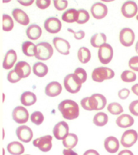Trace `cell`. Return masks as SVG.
Masks as SVG:
<instances>
[{
	"mask_svg": "<svg viewBox=\"0 0 138 155\" xmlns=\"http://www.w3.org/2000/svg\"><path fill=\"white\" fill-rule=\"evenodd\" d=\"M63 155H78L76 152L72 150V149L66 148L63 150Z\"/></svg>",
	"mask_w": 138,
	"mask_h": 155,
	"instance_id": "cell-48",
	"label": "cell"
},
{
	"mask_svg": "<svg viewBox=\"0 0 138 155\" xmlns=\"http://www.w3.org/2000/svg\"><path fill=\"white\" fill-rule=\"evenodd\" d=\"M130 94V91L127 88H123L118 92V97L120 99L125 100L127 99Z\"/></svg>",
	"mask_w": 138,
	"mask_h": 155,
	"instance_id": "cell-45",
	"label": "cell"
},
{
	"mask_svg": "<svg viewBox=\"0 0 138 155\" xmlns=\"http://www.w3.org/2000/svg\"><path fill=\"white\" fill-rule=\"evenodd\" d=\"M22 51L27 57H33L37 53V45L31 41H25L22 44Z\"/></svg>",
	"mask_w": 138,
	"mask_h": 155,
	"instance_id": "cell-29",
	"label": "cell"
},
{
	"mask_svg": "<svg viewBox=\"0 0 138 155\" xmlns=\"http://www.w3.org/2000/svg\"><path fill=\"white\" fill-rule=\"evenodd\" d=\"M44 28L47 32L51 34H57L61 31L62 24L58 18L50 17L44 21Z\"/></svg>",
	"mask_w": 138,
	"mask_h": 155,
	"instance_id": "cell-11",
	"label": "cell"
},
{
	"mask_svg": "<svg viewBox=\"0 0 138 155\" xmlns=\"http://www.w3.org/2000/svg\"><path fill=\"white\" fill-rule=\"evenodd\" d=\"M62 92V86L58 82H51L48 84L46 87L44 92L47 96L49 97H58L61 93Z\"/></svg>",
	"mask_w": 138,
	"mask_h": 155,
	"instance_id": "cell-19",
	"label": "cell"
},
{
	"mask_svg": "<svg viewBox=\"0 0 138 155\" xmlns=\"http://www.w3.org/2000/svg\"><path fill=\"white\" fill-rule=\"evenodd\" d=\"M106 97L102 94L96 93L88 97V105L91 111H100L107 105Z\"/></svg>",
	"mask_w": 138,
	"mask_h": 155,
	"instance_id": "cell-5",
	"label": "cell"
},
{
	"mask_svg": "<svg viewBox=\"0 0 138 155\" xmlns=\"http://www.w3.org/2000/svg\"><path fill=\"white\" fill-rule=\"evenodd\" d=\"M90 42L94 48H100L102 45L107 43V36L103 32L96 33L92 36Z\"/></svg>",
	"mask_w": 138,
	"mask_h": 155,
	"instance_id": "cell-24",
	"label": "cell"
},
{
	"mask_svg": "<svg viewBox=\"0 0 138 155\" xmlns=\"http://www.w3.org/2000/svg\"><path fill=\"white\" fill-rule=\"evenodd\" d=\"M32 71L35 76L39 78H43L49 72L48 66L42 62L35 63L32 67Z\"/></svg>",
	"mask_w": 138,
	"mask_h": 155,
	"instance_id": "cell-28",
	"label": "cell"
},
{
	"mask_svg": "<svg viewBox=\"0 0 138 155\" xmlns=\"http://www.w3.org/2000/svg\"><path fill=\"white\" fill-rule=\"evenodd\" d=\"M115 71L107 67H98L92 71V79L96 82H103L115 77Z\"/></svg>",
	"mask_w": 138,
	"mask_h": 155,
	"instance_id": "cell-3",
	"label": "cell"
},
{
	"mask_svg": "<svg viewBox=\"0 0 138 155\" xmlns=\"http://www.w3.org/2000/svg\"><path fill=\"white\" fill-rule=\"evenodd\" d=\"M77 58L80 62L85 64L88 63L91 59V52L89 49L85 47H82L77 51Z\"/></svg>",
	"mask_w": 138,
	"mask_h": 155,
	"instance_id": "cell-30",
	"label": "cell"
},
{
	"mask_svg": "<svg viewBox=\"0 0 138 155\" xmlns=\"http://www.w3.org/2000/svg\"><path fill=\"white\" fill-rule=\"evenodd\" d=\"M74 74L79 78L82 83H84L87 80L86 71L82 68H77L74 70Z\"/></svg>",
	"mask_w": 138,
	"mask_h": 155,
	"instance_id": "cell-40",
	"label": "cell"
},
{
	"mask_svg": "<svg viewBox=\"0 0 138 155\" xmlns=\"http://www.w3.org/2000/svg\"><path fill=\"white\" fill-rule=\"evenodd\" d=\"M128 65L131 70L134 71H138V56H133L128 62Z\"/></svg>",
	"mask_w": 138,
	"mask_h": 155,
	"instance_id": "cell-42",
	"label": "cell"
},
{
	"mask_svg": "<svg viewBox=\"0 0 138 155\" xmlns=\"http://www.w3.org/2000/svg\"><path fill=\"white\" fill-rule=\"evenodd\" d=\"M109 121V117L105 113L99 112L97 113L93 118V123L97 126H104Z\"/></svg>",
	"mask_w": 138,
	"mask_h": 155,
	"instance_id": "cell-32",
	"label": "cell"
},
{
	"mask_svg": "<svg viewBox=\"0 0 138 155\" xmlns=\"http://www.w3.org/2000/svg\"><path fill=\"white\" fill-rule=\"evenodd\" d=\"M12 118L14 121L16 122L17 124H26L29 119V113L28 110L22 106L16 107L13 110Z\"/></svg>",
	"mask_w": 138,
	"mask_h": 155,
	"instance_id": "cell-12",
	"label": "cell"
},
{
	"mask_svg": "<svg viewBox=\"0 0 138 155\" xmlns=\"http://www.w3.org/2000/svg\"><path fill=\"white\" fill-rule=\"evenodd\" d=\"M12 1V0H3V3L4 4H8V3Z\"/></svg>",
	"mask_w": 138,
	"mask_h": 155,
	"instance_id": "cell-54",
	"label": "cell"
},
{
	"mask_svg": "<svg viewBox=\"0 0 138 155\" xmlns=\"http://www.w3.org/2000/svg\"><path fill=\"white\" fill-rule=\"evenodd\" d=\"M52 140L51 136L46 135L35 139L33 141V145L43 153H47L52 148Z\"/></svg>",
	"mask_w": 138,
	"mask_h": 155,
	"instance_id": "cell-8",
	"label": "cell"
},
{
	"mask_svg": "<svg viewBox=\"0 0 138 155\" xmlns=\"http://www.w3.org/2000/svg\"><path fill=\"white\" fill-rule=\"evenodd\" d=\"M118 155H134L130 150H123L118 154Z\"/></svg>",
	"mask_w": 138,
	"mask_h": 155,
	"instance_id": "cell-50",
	"label": "cell"
},
{
	"mask_svg": "<svg viewBox=\"0 0 138 155\" xmlns=\"http://www.w3.org/2000/svg\"><path fill=\"white\" fill-rule=\"evenodd\" d=\"M104 148L109 153H116L119 149V142L114 136H109L105 139L104 142Z\"/></svg>",
	"mask_w": 138,
	"mask_h": 155,
	"instance_id": "cell-21",
	"label": "cell"
},
{
	"mask_svg": "<svg viewBox=\"0 0 138 155\" xmlns=\"http://www.w3.org/2000/svg\"><path fill=\"white\" fill-rule=\"evenodd\" d=\"M90 12L93 18L97 20H102L108 14V8L101 2H96L90 8Z\"/></svg>",
	"mask_w": 138,
	"mask_h": 155,
	"instance_id": "cell-13",
	"label": "cell"
},
{
	"mask_svg": "<svg viewBox=\"0 0 138 155\" xmlns=\"http://www.w3.org/2000/svg\"><path fill=\"white\" fill-rule=\"evenodd\" d=\"M16 134L18 138L25 143L30 142L33 138L32 130L25 125L18 127L16 130Z\"/></svg>",
	"mask_w": 138,
	"mask_h": 155,
	"instance_id": "cell-16",
	"label": "cell"
},
{
	"mask_svg": "<svg viewBox=\"0 0 138 155\" xmlns=\"http://www.w3.org/2000/svg\"><path fill=\"white\" fill-rule=\"evenodd\" d=\"M80 104H81V106H82V107L84 109L86 110V111H91L89 105H88V97L84 98V99L81 100Z\"/></svg>",
	"mask_w": 138,
	"mask_h": 155,
	"instance_id": "cell-46",
	"label": "cell"
},
{
	"mask_svg": "<svg viewBox=\"0 0 138 155\" xmlns=\"http://www.w3.org/2000/svg\"><path fill=\"white\" fill-rule=\"evenodd\" d=\"M37 96L34 92L26 91L23 92L20 97V102L24 106H31L37 102Z\"/></svg>",
	"mask_w": 138,
	"mask_h": 155,
	"instance_id": "cell-25",
	"label": "cell"
},
{
	"mask_svg": "<svg viewBox=\"0 0 138 155\" xmlns=\"http://www.w3.org/2000/svg\"><path fill=\"white\" fill-rule=\"evenodd\" d=\"M138 140V134L135 130H128L123 134L121 144L123 147L130 148L136 144Z\"/></svg>",
	"mask_w": 138,
	"mask_h": 155,
	"instance_id": "cell-9",
	"label": "cell"
},
{
	"mask_svg": "<svg viewBox=\"0 0 138 155\" xmlns=\"http://www.w3.org/2000/svg\"><path fill=\"white\" fill-rule=\"evenodd\" d=\"M79 18L76 23L78 25H84L88 22L90 20V14L88 12L84 10V9H80L78 10Z\"/></svg>",
	"mask_w": 138,
	"mask_h": 155,
	"instance_id": "cell-36",
	"label": "cell"
},
{
	"mask_svg": "<svg viewBox=\"0 0 138 155\" xmlns=\"http://www.w3.org/2000/svg\"><path fill=\"white\" fill-rule=\"evenodd\" d=\"M119 41L123 46L129 47L133 45L136 35L133 30L130 28H124L121 30L119 36Z\"/></svg>",
	"mask_w": 138,
	"mask_h": 155,
	"instance_id": "cell-7",
	"label": "cell"
},
{
	"mask_svg": "<svg viewBox=\"0 0 138 155\" xmlns=\"http://www.w3.org/2000/svg\"><path fill=\"white\" fill-rule=\"evenodd\" d=\"M121 11L123 16L126 18H132L137 15V4L133 1L128 0L122 5Z\"/></svg>",
	"mask_w": 138,
	"mask_h": 155,
	"instance_id": "cell-10",
	"label": "cell"
},
{
	"mask_svg": "<svg viewBox=\"0 0 138 155\" xmlns=\"http://www.w3.org/2000/svg\"><path fill=\"white\" fill-rule=\"evenodd\" d=\"M121 78L124 82H133L137 79V75L133 71L125 70L121 74Z\"/></svg>",
	"mask_w": 138,
	"mask_h": 155,
	"instance_id": "cell-34",
	"label": "cell"
},
{
	"mask_svg": "<svg viewBox=\"0 0 138 155\" xmlns=\"http://www.w3.org/2000/svg\"><path fill=\"white\" fill-rule=\"evenodd\" d=\"M131 91L133 92V93L134 94H136V96L138 97V84H136L133 86H132Z\"/></svg>",
	"mask_w": 138,
	"mask_h": 155,
	"instance_id": "cell-51",
	"label": "cell"
},
{
	"mask_svg": "<svg viewBox=\"0 0 138 155\" xmlns=\"http://www.w3.org/2000/svg\"><path fill=\"white\" fill-rule=\"evenodd\" d=\"M26 155H29V154H26Z\"/></svg>",
	"mask_w": 138,
	"mask_h": 155,
	"instance_id": "cell-56",
	"label": "cell"
},
{
	"mask_svg": "<svg viewBox=\"0 0 138 155\" xmlns=\"http://www.w3.org/2000/svg\"><path fill=\"white\" fill-rule=\"evenodd\" d=\"M58 109L65 120H73L79 117V106L73 100L66 99L61 101L58 105Z\"/></svg>",
	"mask_w": 138,
	"mask_h": 155,
	"instance_id": "cell-1",
	"label": "cell"
},
{
	"mask_svg": "<svg viewBox=\"0 0 138 155\" xmlns=\"http://www.w3.org/2000/svg\"><path fill=\"white\" fill-rule=\"evenodd\" d=\"M116 124L121 128H127L134 124V119L128 114H123L117 118Z\"/></svg>",
	"mask_w": 138,
	"mask_h": 155,
	"instance_id": "cell-26",
	"label": "cell"
},
{
	"mask_svg": "<svg viewBox=\"0 0 138 155\" xmlns=\"http://www.w3.org/2000/svg\"><path fill=\"white\" fill-rule=\"evenodd\" d=\"M53 5L57 10H65L68 6L67 0H53Z\"/></svg>",
	"mask_w": 138,
	"mask_h": 155,
	"instance_id": "cell-38",
	"label": "cell"
},
{
	"mask_svg": "<svg viewBox=\"0 0 138 155\" xmlns=\"http://www.w3.org/2000/svg\"><path fill=\"white\" fill-rule=\"evenodd\" d=\"M42 33H43V31H42L40 26L36 25V24H32L30 25L26 31L27 37L32 41L38 39L41 37Z\"/></svg>",
	"mask_w": 138,
	"mask_h": 155,
	"instance_id": "cell-22",
	"label": "cell"
},
{
	"mask_svg": "<svg viewBox=\"0 0 138 155\" xmlns=\"http://www.w3.org/2000/svg\"><path fill=\"white\" fill-rule=\"evenodd\" d=\"M83 83L74 74H70L64 78V85L65 90L71 94L77 93L82 88Z\"/></svg>",
	"mask_w": 138,
	"mask_h": 155,
	"instance_id": "cell-2",
	"label": "cell"
},
{
	"mask_svg": "<svg viewBox=\"0 0 138 155\" xmlns=\"http://www.w3.org/2000/svg\"><path fill=\"white\" fill-rule=\"evenodd\" d=\"M136 20H138V14H137V15L136 16Z\"/></svg>",
	"mask_w": 138,
	"mask_h": 155,
	"instance_id": "cell-55",
	"label": "cell"
},
{
	"mask_svg": "<svg viewBox=\"0 0 138 155\" xmlns=\"http://www.w3.org/2000/svg\"><path fill=\"white\" fill-rule=\"evenodd\" d=\"M7 79L10 83H13L14 84V83L18 82L22 78L18 76V74L16 72V71L14 69L9 71L7 76Z\"/></svg>",
	"mask_w": 138,
	"mask_h": 155,
	"instance_id": "cell-39",
	"label": "cell"
},
{
	"mask_svg": "<svg viewBox=\"0 0 138 155\" xmlns=\"http://www.w3.org/2000/svg\"><path fill=\"white\" fill-rule=\"evenodd\" d=\"M129 110L132 115L138 117V100L132 101L129 105Z\"/></svg>",
	"mask_w": 138,
	"mask_h": 155,
	"instance_id": "cell-44",
	"label": "cell"
},
{
	"mask_svg": "<svg viewBox=\"0 0 138 155\" xmlns=\"http://www.w3.org/2000/svg\"><path fill=\"white\" fill-rule=\"evenodd\" d=\"M53 134L55 138L59 140H63L69 134V126L65 121H60L53 127Z\"/></svg>",
	"mask_w": 138,
	"mask_h": 155,
	"instance_id": "cell-15",
	"label": "cell"
},
{
	"mask_svg": "<svg viewBox=\"0 0 138 155\" xmlns=\"http://www.w3.org/2000/svg\"><path fill=\"white\" fill-rule=\"evenodd\" d=\"M100 1L103 2L109 3V2H113V1H115V0H100Z\"/></svg>",
	"mask_w": 138,
	"mask_h": 155,
	"instance_id": "cell-53",
	"label": "cell"
},
{
	"mask_svg": "<svg viewBox=\"0 0 138 155\" xmlns=\"http://www.w3.org/2000/svg\"><path fill=\"white\" fill-rule=\"evenodd\" d=\"M14 70L22 79L28 78L31 74V65L28 63L24 61L18 62L15 65Z\"/></svg>",
	"mask_w": 138,
	"mask_h": 155,
	"instance_id": "cell-17",
	"label": "cell"
},
{
	"mask_svg": "<svg viewBox=\"0 0 138 155\" xmlns=\"http://www.w3.org/2000/svg\"><path fill=\"white\" fill-rule=\"evenodd\" d=\"M44 115L41 111H34L31 115V121L33 124L37 126L43 124L44 121Z\"/></svg>",
	"mask_w": 138,
	"mask_h": 155,
	"instance_id": "cell-37",
	"label": "cell"
},
{
	"mask_svg": "<svg viewBox=\"0 0 138 155\" xmlns=\"http://www.w3.org/2000/svg\"><path fill=\"white\" fill-rule=\"evenodd\" d=\"M78 142V138L76 134L74 133H70L63 140V145L66 148L73 149L77 144Z\"/></svg>",
	"mask_w": 138,
	"mask_h": 155,
	"instance_id": "cell-31",
	"label": "cell"
},
{
	"mask_svg": "<svg viewBox=\"0 0 138 155\" xmlns=\"http://www.w3.org/2000/svg\"><path fill=\"white\" fill-rule=\"evenodd\" d=\"M83 155H100V154H99V153L97 150H94V149H90V150L86 151Z\"/></svg>",
	"mask_w": 138,
	"mask_h": 155,
	"instance_id": "cell-49",
	"label": "cell"
},
{
	"mask_svg": "<svg viewBox=\"0 0 138 155\" xmlns=\"http://www.w3.org/2000/svg\"><path fill=\"white\" fill-rule=\"evenodd\" d=\"M79 18L78 10L74 8L68 9L63 13L61 16V19L64 22L67 23H74L77 22Z\"/></svg>",
	"mask_w": 138,
	"mask_h": 155,
	"instance_id": "cell-23",
	"label": "cell"
},
{
	"mask_svg": "<svg viewBox=\"0 0 138 155\" xmlns=\"http://www.w3.org/2000/svg\"><path fill=\"white\" fill-rule=\"evenodd\" d=\"M53 55V48L48 42H41L37 45V53L35 58L42 61L49 59Z\"/></svg>",
	"mask_w": 138,
	"mask_h": 155,
	"instance_id": "cell-4",
	"label": "cell"
},
{
	"mask_svg": "<svg viewBox=\"0 0 138 155\" xmlns=\"http://www.w3.org/2000/svg\"><path fill=\"white\" fill-rule=\"evenodd\" d=\"M67 31L70 32H71L74 35V38H76V40H82L85 37V35H86V33L85 32L82 31V30H80V31H74V30H72L71 28H67Z\"/></svg>",
	"mask_w": 138,
	"mask_h": 155,
	"instance_id": "cell-43",
	"label": "cell"
},
{
	"mask_svg": "<svg viewBox=\"0 0 138 155\" xmlns=\"http://www.w3.org/2000/svg\"><path fill=\"white\" fill-rule=\"evenodd\" d=\"M16 1L19 3L20 5H23V6H30L33 3H34V0H16Z\"/></svg>",
	"mask_w": 138,
	"mask_h": 155,
	"instance_id": "cell-47",
	"label": "cell"
},
{
	"mask_svg": "<svg viewBox=\"0 0 138 155\" xmlns=\"http://www.w3.org/2000/svg\"><path fill=\"white\" fill-rule=\"evenodd\" d=\"M135 49H136V51L138 54V41H137V43L136 44V46H135Z\"/></svg>",
	"mask_w": 138,
	"mask_h": 155,
	"instance_id": "cell-52",
	"label": "cell"
},
{
	"mask_svg": "<svg viewBox=\"0 0 138 155\" xmlns=\"http://www.w3.org/2000/svg\"><path fill=\"white\" fill-rule=\"evenodd\" d=\"M114 55L113 49L110 44L105 43L98 48V57L101 64H109L112 61Z\"/></svg>",
	"mask_w": 138,
	"mask_h": 155,
	"instance_id": "cell-6",
	"label": "cell"
},
{
	"mask_svg": "<svg viewBox=\"0 0 138 155\" xmlns=\"http://www.w3.org/2000/svg\"><path fill=\"white\" fill-rule=\"evenodd\" d=\"M17 61V53L14 49H10L5 53L4 61H3V68L5 70H10L14 67Z\"/></svg>",
	"mask_w": 138,
	"mask_h": 155,
	"instance_id": "cell-20",
	"label": "cell"
},
{
	"mask_svg": "<svg viewBox=\"0 0 138 155\" xmlns=\"http://www.w3.org/2000/svg\"><path fill=\"white\" fill-rule=\"evenodd\" d=\"M51 0H36V5L40 10H46L50 6Z\"/></svg>",
	"mask_w": 138,
	"mask_h": 155,
	"instance_id": "cell-41",
	"label": "cell"
},
{
	"mask_svg": "<svg viewBox=\"0 0 138 155\" xmlns=\"http://www.w3.org/2000/svg\"><path fill=\"white\" fill-rule=\"evenodd\" d=\"M8 153L12 155H21L25 153V147L19 142H12L7 146Z\"/></svg>",
	"mask_w": 138,
	"mask_h": 155,
	"instance_id": "cell-27",
	"label": "cell"
},
{
	"mask_svg": "<svg viewBox=\"0 0 138 155\" xmlns=\"http://www.w3.org/2000/svg\"><path fill=\"white\" fill-rule=\"evenodd\" d=\"M14 26V20L10 15H3V31L5 32H10L13 30Z\"/></svg>",
	"mask_w": 138,
	"mask_h": 155,
	"instance_id": "cell-33",
	"label": "cell"
},
{
	"mask_svg": "<svg viewBox=\"0 0 138 155\" xmlns=\"http://www.w3.org/2000/svg\"><path fill=\"white\" fill-rule=\"evenodd\" d=\"M53 44L57 51L60 54L64 55H68L70 54L71 45L68 41L61 37H55L53 39Z\"/></svg>",
	"mask_w": 138,
	"mask_h": 155,
	"instance_id": "cell-14",
	"label": "cell"
},
{
	"mask_svg": "<svg viewBox=\"0 0 138 155\" xmlns=\"http://www.w3.org/2000/svg\"><path fill=\"white\" fill-rule=\"evenodd\" d=\"M107 111L110 113H111L112 115H118L123 112V107L119 103L113 102L108 105Z\"/></svg>",
	"mask_w": 138,
	"mask_h": 155,
	"instance_id": "cell-35",
	"label": "cell"
},
{
	"mask_svg": "<svg viewBox=\"0 0 138 155\" xmlns=\"http://www.w3.org/2000/svg\"><path fill=\"white\" fill-rule=\"evenodd\" d=\"M12 16L16 21L22 26H27L30 23V18L25 11L19 8H15L12 10Z\"/></svg>",
	"mask_w": 138,
	"mask_h": 155,
	"instance_id": "cell-18",
	"label": "cell"
}]
</instances>
